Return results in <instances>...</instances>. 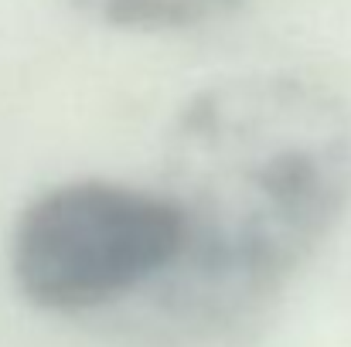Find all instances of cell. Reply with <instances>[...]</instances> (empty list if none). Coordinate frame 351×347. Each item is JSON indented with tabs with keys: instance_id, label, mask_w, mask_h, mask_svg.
Masks as SVG:
<instances>
[{
	"instance_id": "3",
	"label": "cell",
	"mask_w": 351,
	"mask_h": 347,
	"mask_svg": "<svg viewBox=\"0 0 351 347\" xmlns=\"http://www.w3.org/2000/svg\"><path fill=\"white\" fill-rule=\"evenodd\" d=\"M86 17L119 31H178L232 10L239 0H69Z\"/></svg>"
},
{
	"instance_id": "2",
	"label": "cell",
	"mask_w": 351,
	"mask_h": 347,
	"mask_svg": "<svg viewBox=\"0 0 351 347\" xmlns=\"http://www.w3.org/2000/svg\"><path fill=\"white\" fill-rule=\"evenodd\" d=\"M184 245L181 211L164 191L79 177L34 194L7 235L17 293L48 313H86L154 290Z\"/></svg>"
},
{
	"instance_id": "1",
	"label": "cell",
	"mask_w": 351,
	"mask_h": 347,
	"mask_svg": "<svg viewBox=\"0 0 351 347\" xmlns=\"http://www.w3.org/2000/svg\"><path fill=\"white\" fill-rule=\"evenodd\" d=\"M160 191L184 245L154 286L191 324L235 320L280 293L351 205V116L300 75L256 72L198 89L171 119Z\"/></svg>"
}]
</instances>
